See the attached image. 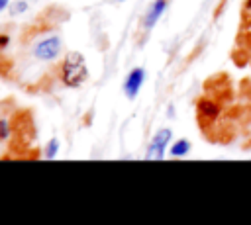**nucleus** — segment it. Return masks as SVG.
Masks as SVG:
<instances>
[{"label":"nucleus","mask_w":251,"mask_h":225,"mask_svg":"<svg viewBox=\"0 0 251 225\" xmlns=\"http://www.w3.org/2000/svg\"><path fill=\"white\" fill-rule=\"evenodd\" d=\"M8 45V35H0V47H6Z\"/></svg>","instance_id":"nucleus-11"},{"label":"nucleus","mask_w":251,"mask_h":225,"mask_svg":"<svg viewBox=\"0 0 251 225\" xmlns=\"http://www.w3.org/2000/svg\"><path fill=\"white\" fill-rule=\"evenodd\" d=\"M57 149H59V141H57V139H51V141L47 143V151H45V157H47V158H53V157L57 155Z\"/></svg>","instance_id":"nucleus-8"},{"label":"nucleus","mask_w":251,"mask_h":225,"mask_svg":"<svg viewBox=\"0 0 251 225\" xmlns=\"http://www.w3.org/2000/svg\"><path fill=\"white\" fill-rule=\"evenodd\" d=\"M120 2H122V0H120Z\"/></svg>","instance_id":"nucleus-14"},{"label":"nucleus","mask_w":251,"mask_h":225,"mask_svg":"<svg viewBox=\"0 0 251 225\" xmlns=\"http://www.w3.org/2000/svg\"><path fill=\"white\" fill-rule=\"evenodd\" d=\"M8 2H10V0H0V10H4V8L8 6Z\"/></svg>","instance_id":"nucleus-12"},{"label":"nucleus","mask_w":251,"mask_h":225,"mask_svg":"<svg viewBox=\"0 0 251 225\" xmlns=\"http://www.w3.org/2000/svg\"><path fill=\"white\" fill-rule=\"evenodd\" d=\"M63 82L67 86H80L86 76H88V68H86V61L80 53L73 51L65 57V63H63Z\"/></svg>","instance_id":"nucleus-1"},{"label":"nucleus","mask_w":251,"mask_h":225,"mask_svg":"<svg viewBox=\"0 0 251 225\" xmlns=\"http://www.w3.org/2000/svg\"><path fill=\"white\" fill-rule=\"evenodd\" d=\"M245 8H247V10H251V0H245Z\"/></svg>","instance_id":"nucleus-13"},{"label":"nucleus","mask_w":251,"mask_h":225,"mask_svg":"<svg viewBox=\"0 0 251 225\" xmlns=\"http://www.w3.org/2000/svg\"><path fill=\"white\" fill-rule=\"evenodd\" d=\"M8 135V125H6V121H0V139H4Z\"/></svg>","instance_id":"nucleus-10"},{"label":"nucleus","mask_w":251,"mask_h":225,"mask_svg":"<svg viewBox=\"0 0 251 225\" xmlns=\"http://www.w3.org/2000/svg\"><path fill=\"white\" fill-rule=\"evenodd\" d=\"M143 78H145V70L143 68H133L127 74V78L124 82V92H126L127 98H135L137 96V92H139V88L143 84Z\"/></svg>","instance_id":"nucleus-4"},{"label":"nucleus","mask_w":251,"mask_h":225,"mask_svg":"<svg viewBox=\"0 0 251 225\" xmlns=\"http://www.w3.org/2000/svg\"><path fill=\"white\" fill-rule=\"evenodd\" d=\"M61 53V39L57 35H51L47 39H41L35 47H33V57L39 61H53L57 59Z\"/></svg>","instance_id":"nucleus-2"},{"label":"nucleus","mask_w":251,"mask_h":225,"mask_svg":"<svg viewBox=\"0 0 251 225\" xmlns=\"http://www.w3.org/2000/svg\"><path fill=\"white\" fill-rule=\"evenodd\" d=\"M190 151V143L186 141V139H178L173 147H171V155L173 157H182V155H186Z\"/></svg>","instance_id":"nucleus-7"},{"label":"nucleus","mask_w":251,"mask_h":225,"mask_svg":"<svg viewBox=\"0 0 251 225\" xmlns=\"http://www.w3.org/2000/svg\"><path fill=\"white\" fill-rule=\"evenodd\" d=\"M198 115L202 119H216L220 115V106L214 100H200L198 102Z\"/></svg>","instance_id":"nucleus-5"},{"label":"nucleus","mask_w":251,"mask_h":225,"mask_svg":"<svg viewBox=\"0 0 251 225\" xmlns=\"http://www.w3.org/2000/svg\"><path fill=\"white\" fill-rule=\"evenodd\" d=\"M165 8H167V0H155V4L151 6V10L147 12V16H145V27H153L155 25V22L161 18V14L165 12Z\"/></svg>","instance_id":"nucleus-6"},{"label":"nucleus","mask_w":251,"mask_h":225,"mask_svg":"<svg viewBox=\"0 0 251 225\" xmlns=\"http://www.w3.org/2000/svg\"><path fill=\"white\" fill-rule=\"evenodd\" d=\"M25 10H27V4H25L24 0H20V2H16V4H14L12 14H20V12H25Z\"/></svg>","instance_id":"nucleus-9"},{"label":"nucleus","mask_w":251,"mask_h":225,"mask_svg":"<svg viewBox=\"0 0 251 225\" xmlns=\"http://www.w3.org/2000/svg\"><path fill=\"white\" fill-rule=\"evenodd\" d=\"M169 141H171V129H161V131H157V135L153 137V141H151V145H149V149H147V158H157V160H161L163 155H165V147H167Z\"/></svg>","instance_id":"nucleus-3"}]
</instances>
